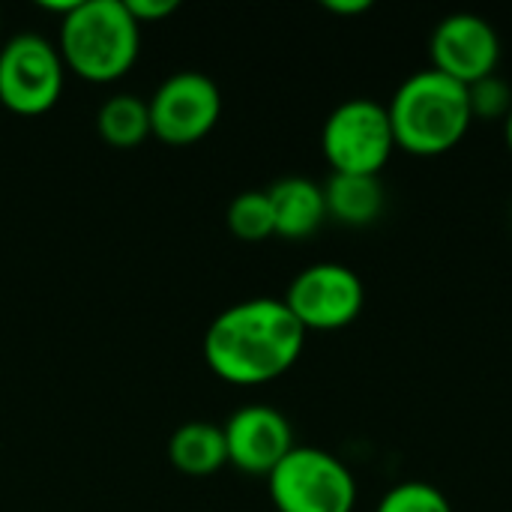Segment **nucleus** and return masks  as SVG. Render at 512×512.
Segmentation results:
<instances>
[{"mask_svg": "<svg viewBox=\"0 0 512 512\" xmlns=\"http://www.w3.org/2000/svg\"><path fill=\"white\" fill-rule=\"evenodd\" d=\"M324 201L327 219L348 228H366L384 210V186L378 177L366 174H330L324 183Z\"/></svg>", "mask_w": 512, "mask_h": 512, "instance_id": "ddd939ff", "label": "nucleus"}, {"mask_svg": "<svg viewBox=\"0 0 512 512\" xmlns=\"http://www.w3.org/2000/svg\"><path fill=\"white\" fill-rule=\"evenodd\" d=\"M387 114L396 147L411 156L450 153L474 123L468 87L432 66L408 75L396 87Z\"/></svg>", "mask_w": 512, "mask_h": 512, "instance_id": "f03ea898", "label": "nucleus"}, {"mask_svg": "<svg viewBox=\"0 0 512 512\" xmlns=\"http://www.w3.org/2000/svg\"><path fill=\"white\" fill-rule=\"evenodd\" d=\"M0 30H3V15H0Z\"/></svg>", "mask_w": 512, "mask_h": 512, "instance_id": "4be33fe9", "label": "nucleus"}, {"mask_svg": "<svg viewBox=\"0 0 512 512\" xmlns=\"http://www.w3.org/2000/svg\"><path fill=\"white\" fill-rule=\"evenodd\" d=\"M168 462L186 477H210L228 465L225 432L216 423L192 420L171 432L168 438Z\"/></svg>", "mask_w": 512, "mask_h": 512, "instance_id": "f8f14e48", "label": "nucleus"}, {"mask_svg": "<svg viewBox=\"0 0 512 512\" xmlns=\"http://www.w3.org/2000/svg\"><path fill=\"white\" fill-rule=\"evenodd\" d=\"M468 102L474 120H507L512 111V90L504 78L489 75L468 87Z\"/></svg>", "mask_w": 512, "mask_h": 512, "instance_id": "f3484780", "label": "nucleus"}, {"mask_svg": "<svg viewBox=\"0 0 512 512\" xmlns=\"http://www.w3.org/2000/svg\"><path fill=\"white\" fill-rule=\"evenodd\" d=\"M273 216H276V237L285 240H306L312 237L327 219L324 186L309 177H285L267 189Z\"/></svg>", "mask_w": 512, "mask_h": 512, "instance_id": "9b49d317", "label": "nucleus"}, {"mask_svg": "<svg viewBox=\"0 0 512 512\" xmlns=\"http://www.w3.org/2000/svg\"><path fill=\"white\" fill-rule=\"evenodd\" d=\"M306 330L285 300L252 297L222 309L201 342L207 369L234 387H258L282 378L300 360Z\"/></svg>", "mask_w": 512, "mask_h": 512, "instance_id": "f257e3e1", "label": "nucleus"}, {"mask_svg": "<svg viewBox=\"0 0 512 512\" xmlns=\"http://www.w3.org/2000/svg\"><path fill=\"white\" fill-rule=\"evenodd\" d=\"M504 138H507V147H510V153H512V111H510V117L504 120Z\"/></svg>", "mask_w": 512, "mask_h": 512, "instance_id": "412c9836", "label": "nucleus"}, {"mask_svg": "<svg viewBox=\"0 0 512 512\" xmlns=\"http://www.w3.org/2000/svg\"><path fill=\"white\" fill-rule=\"evenodd\" d=\"M321 6L333 15H363L372 9V0H324Z\"/></svg>", "mask_w": 512, "mask_h": 512, "instance_id": "6ab92c4d", "label": "nucleus"}, {"mask_svg": "<svg viewBox=\"0 0 512 512\" xmlns=\"http://www.w3.org/2000/svg\"><path fill=\"white\" fill-rule=\"evenodd\" d=\"M429 54L432 69L471 87L495 75L501 63V36L489 18L474 12H453L435 24Z\"/></svg>", "mask_w": 512, "mask_h": 512, "instance_id": "1a4fd4ad", "label": "nucleus"}, {"mask_svg": "<svg viewBox=\"0 0 512 512\" xmlns=\"http://www.w3.org/2000/svg\"><path fill=\"white\" fill-rule=\"evenodd\" d=\"M396 150L387 105L354 96L330 111L321 129V153L333 174L378 177Z\"/></svg>", "mask_w": 512, "mask_h": 512, "instance_id": "423d86ee", "label": "nucleus"}, {"mask_svg": "<svg viewBox=\"0 0 512 512\" xmlns=\"http://www.w3.org/2000/svg\"><path fill=\"white\" fill-rule=\"evenodd\" d=\"M57 51L75 78L114 84L138 63L141 24L129 15L126 0H78L60 21Z\"/></svg>", "mask_w": 512, "mask_h": 512, "instance_id": "7ed1b4c3", "label": "nucleus"}, {"mask_svg": "<svg viewBox=\"0 0 512 512\" xmlns=\"http://www.w3.org/2000/svg\"><path fill=\"white\" fill-rule=\"evenodd\" d=\"M78 6V0H39V9H45V12H54V15H60V21L72 12Z\"/></svg>", "mask_w": 512, "mask_h": 512, "instance_id": "aec40b11", "label": "nucleus"}, {"mask_svg": "<svg viewBox=\"0 0 512 512\" xmlns=\"http://www.w3.org/2000/svg\"><path fill=\"white\" fill-rule=\"evenodd\" d=\"M150 129L168 147H192L204 141L222 117L219 84L195 69L168 75L147 99Z\"/></svg>", "mask_w": 512, "mask_h": 512, "instance_id": "0eeeda50", "label": "nucleus"}, {"mask_svg": "<svg viewBox=\"0 0 512 512\" xmlns=\"http://www.w3.org/2000/svg\"><path fill=\"white\" fill-rule=\"evenodd\" d=\"M66 84V63L42 33H15L0 45V111L18 117L48 114Z\"/></svg>", "mask_w": 512, "mask_h": 512, "instance_id": "39448f33", "label": "nucleus"}, {"mask_svg": "<svg viewBox=\"0 0 512 512\" xmlns=\"http://www.w3.org/2000/svg\"><path fill=\"white\" fill-rule=\"evenodd\" d=\"M375 512H453V504L438 486L423 483V480H408V483L393 486L378 501Z\"/></svg>", "mask_w": 512, "mask_h": 512, "instance_id": "dca6fc26", "label": "nucleus"}, {"mask_svg": "<svg viewBox=\"0 0 512 512\" xmlns=\"http://www.w3.org/2000/svg\"><path fill=\"white\" fill-rule=\"evenodd\" d=\"M96 132L114 150H135V147H141L153 135L147 99H141L135 93H114V96H108L99 105V111H96Z\"/></svg>", "mask_w": 512, "mask_h": 512, "instance_id": "4468645a", "label": "nucleus"}, {"mask_svg": "<svg viewBox=\"0 0 512 512\" xmlns=\"http://www.w3.org/2000/svg\"><path fill=\"white\" fill-rule=\"evenodd\" d=\"M126 9H129V15L144 27V24L162 21V18H168L171 12H177L180 3H177V0H126Z\"/></svg>", "mask_w": 512, "mask_h": 512, "instance_id": "a211bd4d", "label": "nucleus"}, {"mask_svg": "<svg viewBox=\"0 0 512 512\" xmlns=\"http://www.w3.org/2000/svg\"><path fill=\"white\" fill-rule=\"evenodd\" d=\"M228 231L243 243H264L276 234V216L267 189L240 192L225 213Z\"/></svg>", "mask_w": 512, "mask_h": 512, "instance_id": "2eb2a0df", "label": "nucleus"}, {"mask_svg": "<svg viewBox=\"0 0 512 512\" xmlns=\"http://www.w3.org/2000/svg\"><path fill=\"white\" fill-rule=\"evenodd\" d=\"M276 512H354L357 480L351 468L321 450L294 447L267 477Z\"/></svg>", "mask_w": 512, "mask_h": 512, "instance_id": "20e7f679", "label": "nucleus"}, {"mask_svg": "<svg viewBox=\"0 0 512 512\" xmlns=\"http://www.w3.org/2000/svg\"><path fill=\"white\" fill-rule=\"evenodd\" d=\"M228 465L252 477H270L273 468L297 447L288 417L273 405H243L222 426Z\"/></svg>", "mask_w": 512, "mask_h": 512, "instance_id": "9d476101", "label": "nucleus"}, {"mask_svg": "<svg viewBox=\"0 0 512 512\" xmlns=\"http://www.w3.org/2000/svg\"><path fill=\"white\" fill-rule=\"evenodd\" d=\"M282 300L306 333H327L342 330L360 318L366 306V288L351 267L339 261H318L291 279Z\"/></svg>", "mask_w": 512, "mask_h": 512, "instance_id": "6e6552de", "label": "nucleus"}]
</instances>
